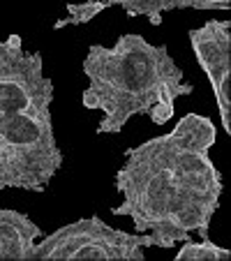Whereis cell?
Returning a JSON list of instances; mask_svg holds the SVG:
<instances>
[{"label":"cell","instance_id":"obj_1","mask_svg":"<svg viewBox=\"0 0 231 261\" xmlns=\"http://www.w3.org/2000/svg\"><path fill=\"white\" fill-rule=\"evenodd\" d=\"M217 127L211 118L187 114L167 134L125 150L116 171L123 197L111 215L130 217L139 233H150L155 247H173L197 231L208 238L222 199V173L211 160Z\"/></svg>","mask_w":231,"mask_h":261},{"label":"cell","instance_id":"obj_2","mask_svg":"<svg viewBox=\"0 0 231 261\" xmlns=\"http://www.w3.org/2000/svg\"><path fill=\"white\" fill-rule=\"evenodd\" d=\"M81 69L88 79L81 104L102 111L97 134H120L134 116L167 125L176 114V99L194 93L169 46L150 44L137 33L120 35L111 46L90 44Z\"/></svg>","mask_w":231,"mask_h":261},{"label":"cell","instance_id":"obj_3","mask_svg":"<svg viewBox=\"0 0 231 261\" xmlns=\"http://www.w3.org/2000/svg\"><path fill=\"white\" fill-rule=\"evenodd\" d=\"M60 167L51 107L0 116V190L42 194Z\"/></svg>","mask_w":231,"mask_h":261},{"label":"cell","instance_id":"obj_4","mask_svg":"<svg viewBox=\"0 0 231 261\" xmlns=\"http://www.w3.org/2000/svg\"><path fill=\"white\" fill-rule=\"evenodd\" d=\"M146 247H155L150 233H127L90 215L37 241L30 261H143Z\"/></svg>","mask_w":231,"mask_h":261},{"label":"cell","instance_id":"obj_5","mask_svg":"<svg viewBox=\"0 0 231 261\" xmlns=\"http://www.w3.org/2000/svg\"><path fill=\"white\" fill-rule=\"evenodd\" d=\"M54 104V81L44 74L40 51H23L21 35L12 33L0 49V116Z\"/></svg>","mask_w":231,"mask_h":261},{"label":"cell","instance_id":"obj_6","mask_svg":"<svg viewBox=\"0 0 231 261\" xmlns=\"http://www.w3.org/2000/svg\"><path fill=\"white\" fill-rule=\"evenodd\" d=\"M199 67L217 99L222 129L231 134V23L229 21H206L201 28L187 33Z\"/></svg>","mask_w":231,"mask_h":261},{"label":"cell","instance_id":"obj_7","mask_svg":"<svg viewBox=\"0 0 231 261\" xmlns=\"http://www.w3.org/2000/svg\"><path fill=\"white\" fill-rule=\"evenodd\" d=\"M42 229L25 213L3 208L0 211V261H30Z\"/></svg>","mask_w":231,"mask_h":261},{"label":"cell","instance_id":"obj_8","mask_svg":"<svg viewBox=\"0 0 231 261\" xmlns=\"http://www.w3.org/2000/svg\"><path fill=\"white\" fill-rule=\"evenodd\" d=\"M176 261H226L231 259V252L226 247H220L211 241V238H201V241H183L181 250L173 256Z\"/></svg>","mask_w":231,"mask_h":261},{"label":"cell","instance_id":"obj_9","mask_svg":"<svg viewBox=\"0 0 231 261\" xmlns=\"http://www.w3.org/2000/svg\"><path fill=\"white\" fill-rule=\"evenodd\" d=\"M102 3L107 7H113V5L123 7L130 19L143 16V19H148L152 25L162 23V14H164L162 0H102Z\"/></svg>","mask_w":231,"mask_h":261},{"label":"cell","instance_id":"obj_10","mask_svg":"<svg viewBox=\"0 0 231 261\" xmlns=\"http://www.w3.org/2000/svg\"><path fill=\"white\" fill-rule=\"evenodd\" d=\"M107 10L102 0H84V3H67V19H60L56 21L54 28L60 30L65 25H81V23H88L93 21L99 12Z\"/></svg>","mask_w":231,"mask_h":261},{"label":"cell","instance_id":"obj_11","mask_svg":"<svg viewBox=\"0 0 231 261\" xmlns=\"http://www.w3.org/2000/svg\"><path fill=\"white\" fill-rule=\"evenodd\" d=\"M162 10L173 12V10H231V0H162Z\"/></svg>","mask_w":231,"mask_h":261},{"label":"cell","instance_id":"obj_12","mask_svg":"<svg viewBox=\"0 0 231 261\" xmlns=\"http://www.w3.org/2000/svg\"><path fill=\"white\" fill-rule=\"evenodd\" d=\"M3 42H5V40H3V37H0V49H3Z\"/></svg>","mask_w":231,"mask_h":261}]
</instances>
